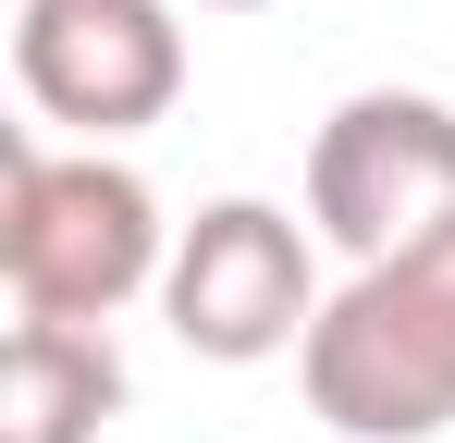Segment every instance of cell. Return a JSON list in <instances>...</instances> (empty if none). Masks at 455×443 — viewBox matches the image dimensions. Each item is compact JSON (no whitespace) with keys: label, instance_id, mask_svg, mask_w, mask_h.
Listing matches in <instances>:
<instances>
[{"label":"cell","instance_id":"277c9868","mask_svg":"<svg viewBox=\"0 0 455 443\" xmlns=\"http://www.w3.org/2000/svg\"><path fill=\"white\" fill-rule=\"evenodd\" d=\"M12 74L50 124L136 136L185 99V25L160 0H25L12 12Z\"/></svg>","mask_w":455,"mask_h":443},{"label":"cell","instance_id":"52a82bcc","mask_svg":"<svg viewBox=\"0 0 455 443\" xmlns=\"http://www.w3.org/2000/svg\"><path fill=\"white\" fill-rule=\"evenodd\" d=\"M210 12H259V0H210Z\"/></svg>","mask_w":455,"mask_h":443},{"label":"cell","instance_id":"6da1fadb","mask_svg":"<svg viewBox=\"0 0 455 443\" xmlns=\"http://www.w3.org/2000/svg\"><path fill=\"white\" fill-rule=\"evenodd\" d=\"M307 407L345 443H431L455 431V222L370 259L307 320Z\"/></svg>","mask_w":455,"mask_h":443},{"label":"cell","instance_id":"5b68a950","mask_svg":"<svg viewBox=\"0 0 455 443\" xmlns=\"http://www.w3.org/2000/svg\"><path fill=\"white\" fill-rule=\"evenodd\" d=\"M160 308H172V333L197 345V358H283L307 320H320V284H307V234L283 210H259V197H222V210L185 222V246H172V271H160Z\"/></svg>","mask_w":455,"mask_h":443},{"label":"cell","instance_id":"8992f818","mask_svg":"<svg viewBox=\"0 0 455 443\" xmlns=\"http://www.w3.org/2000/svg\"><path fill=\"white\" fill-rule=\"evenodd\" d=\"M124 419V358L99 320H12L0 345V443H99Z\"/></svg>","mask_w":455,"mask_h":443},{"label":"cell","instance_id":"3957f363","mask_svg":"<svg viewBox=\"0 0 455 443\" xmlns=\"http://www.w3.org/2000/svg\"><path fill=\"white\" fill-rule=\"evenodd\" d=\"M307 210H320V234L357 271L394 259V246H419V234H443L455 222V111L419 99V86L345 99L320 124V148H307Z\"/></svg>","mask_w":455,"mask_h":443},{"label":"cell","instance_id":"7a4b0ae2","mask_svg":"<svg viewBox=\"0 0 455 443\" xmlns=\"http://www.w3.org/2000/svg\"><path fill=\"white\" fill-rule=\"evenodd\" d=\"M160 271V197L124 160H50L0 136V284L25 320H111Z\"/></svg>","mask_w":455,"mask_h":443}]
</instances>
